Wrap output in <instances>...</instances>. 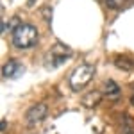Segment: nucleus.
Masks as SVG:
<instances>
[{"mask_svg": "<svg viewBox=\"0 0 134 134\" xmlns=\"http://www.w3.org/2000/svg\"><path fill=\"white\" fill-rule=\"evenodd\" d=\"M38 43V31L31 23H20L13 31V45L16 48H31Z\"/></svg>", "mask_w": 134, "mask_h": 134, "instance_id": "1", "label": "nucleus"}, {"mask_svg": "<svg viewBox=\"0 0 134 134\" xmlns=\"http://www.w3.org/2000/svg\"><path fill=\"white\" fill-rule=\"evenodd\" d=\"M70 57H72V50H70L66 45H63V43H55L50 50L47 52V55H45V66H47L48 70L57 68V66H61L64 61H68Z\"/></svg>", "mask_w": 134, "mask_h": 134, "instance_id": "2", "label": "nucleus"}, {"mask_svg": "<svg viewBox=\"0 0 134 134\" xmlns=\"http://www.w3.org/2000/svg\"><path fill=\"white\" fill-rule=\"evenodd\" d=\"M93 73H95V66L93 64H81L79 68H75L73 73L70 75V88L73 91H81L84 90L88 82L91 81Z\"/></svg>", "mask_w": 134, "mask_h": 134, "instance_id": "3", "label": "nucleus"}, {"mask_svg": "<svg viewBox=\"0 0 134 134\" xmlns=\"http://www.w3.org/2000/svg\"><path fill=\"white\" fill-rule=\"evenodd\" d=\"M47 113H48L47 104H36V105H32L31 109L27 111V124L29 125L41 124L43 120L47 118Z\"/></svg>", "mask_w": 134, "mask_h": 134, "instance_id": "4", "label": "nucleus"}, {"mask_svg": "<svg viewBox=\"0 0 134 134\" xmlns=\"http://www.w3.org/2000/svg\"><path fill=\"white\" fill-rule=\"evenodd\" d=\"M23 73V64L18 61H7L2 66V75L5 79H18Z\"/></svg>", "mask_w": 134, "mask_h": 134, "instance_id": "5", "label": "nucleus"}, {"mask_svg": "<svg viewBox=\"0 0 134 134\" xmlns=\"http://www.w3.org/2000/svg\"><path fill=\"white\" fill-rule=\"evenodd\" d=\"M114 66L120 68V70H125V72H131L134 68V61H132V57L122 54V55H116L114 57Z\"/></svg>", "mask_w": 134, "mask_h": 134, "instance_id": "6", "label": "nucleus"}, {"mask_svg": "<svg viewBox=\"0 0 134 134\" xmlns=\"http://www.w3.org/2000/svg\"><path fill=\"white\" fill-rule=\"evenodd\" d=\"M100 91H90L86 93L82 97V105H86V107H95V105H98V102H100Z\"/></svg>", "mask_w": 134, "mask_h": 134, "instance_id": "7", "label": "nucleus"}, {"mask_svg": "<svg viewBox=\"0 0 134 134\" xmlns=\"http://www.w3.org/2000/svg\"><path fill=\"white\" fill-rule=\"evenodd\" d=\"M104 91H105V95H107L109 98L116 100L118 95H120V88H118V84L114 82V81H105V82H104Z\"/></svg>", "mask_w": 134, "mask_h": 134, "instance_id": "8", "label": "nucleus"}, {"mask_svg": "<svg viewBox=\"0 0 134 134\" xmlns=\"http://www.w3.org/2000/svg\"><path fill=\"white\" fill-rule=\"evenodd\" d=\"M105 4H107L109 9H122L127 4V0H105Z\"/></svg>", "mask_w": 134, "mask_h": 134, "instance_id": "9", "label": "nucleus"}, {"mask_svg": "<svg viewBox=\"0 0 134 134\" xmlns=\"http://www.w3.org/2000/svg\"><path fill=\"white\" fill-rule=\"evenodd\" d=\"M43 16H45V20H50V16H52V7H43Z\"/></svg>", "mask_w": 134, "mask_h": 134, "instance_id": "10", "label": "nucleus"}, {"mask_svg": "<svg viewBox=\"0 0 134 134\" xmlns=\"http://www.w3.org/2000/svg\"><path fill=\"white\" fill-rule=\"evenodd\" d=\"M122 134H134V127H131V125H125V129H124V132Z\"/></svg>", "mask_w": 134, "mask_h": 134, "instance_id": "11", "label": "nucleus"}, {"mask_svg": "<svg viewBox=\"0 0 134 134\" xmlns=\"http://www.w3.org/2000/svg\"><path fill=\"white\" fill-rule=\"evenodd\" d=\"M131 100H132V104H134V95H132V98H131Z\"/></svg>", "mask_w": 134, "mask_h": 134, "instance_id": "12", "label": "nucleus"}, {"mask_svg": "<svg viewBox=\"0 0 134 134\" xmlns=\"http://www.w3.org/2000/svg\"><path fill=\"white\" fill-rule=\"evenodd\" d=\"M131 2H132V4H134V0H131Z\"/></svg>", "mask_w": 134, "mask_h": 134, "instance_id": "13", "label": "nucleus"}]
</instances>
